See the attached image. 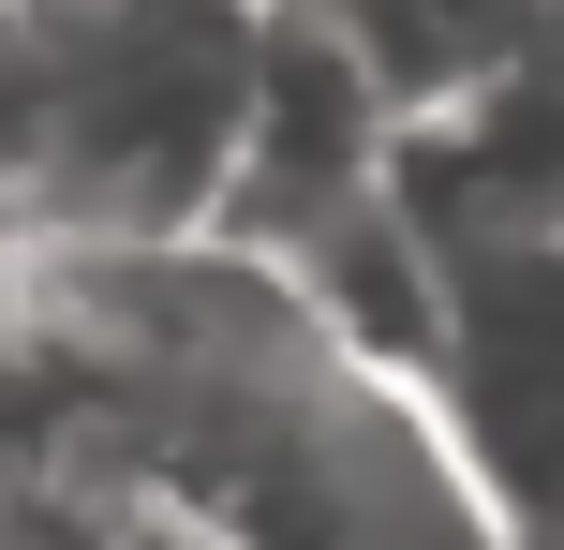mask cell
<instances>
[{"instance_id": "6da1fadb", "label": "cell", "mask_w": 564, "mask_h": 550, "mask_svg": "<svg viewBox=\"0 0 564 550\" xmlns=\"http://www.w3.org/2000/svg\"><path fill=\"white\" fill-rule=\"evenodd\" d=\"M268 0H0V254H194L238 224Z\"/></svg>"}, {"instance_id": "7a4b0ae2", "label": "cell", "mask_w": 564, "mask_h": 550, "mask_svg": "<svg viewBox=\"0 0 564 550\" xmlns=\"http://www.w3.org/2000/svg\"><path fill=\"white\" fill-rule=\"evenodd\" d=\"M431 254V402L476 462L506 550H564V208L416 224Z\"/></svg>"}, {"instance_id": "3957f363", "label": "cell", "mask_w": 564, "mask_h": 550, "mask_svg": "<svg viewBox=\"0 0 564 550\" xmlns=\"http://www.w3.org/2000/svg\"><path fill=\"white\" fill-rule=\"evenodd\" d=\"M506 45H520V75H564V0H506Z\"/></svg>"}]
</instances>
